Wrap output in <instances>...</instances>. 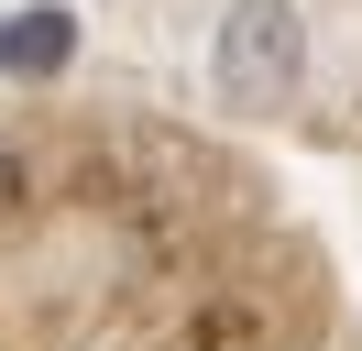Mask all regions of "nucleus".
<instances>
[{"label": "nucleus", "mask_w": 362, "mask_h": 351, "mask_svg": "<svg viewBox=\"0 0 362 351\" xmlns=\"http://www.w3.org/2000/svg\"><path fill=\"white\" fill-rule=\"evenodd\" d=\"M209 77H220L230 110H286L296 77H308V11L296 0H230L220 44H209Z\"/></svg>", "instance_id": "obj_1"}, {"label": "nucleus", "mask_w": 362, "mask_h": 351, "mask_svg": "<svg viewBox=\"0 0 362 351\" xmlns=\"http://www.w3.org/2000/svg\"><path fill=\"white\" fill-rule=\"evenodd\" d=\"M66 55H77V11L66 0H33V11L0 22V77H66Z\"/></svg>", "instance_id": "obj_2"}]
</instances>
